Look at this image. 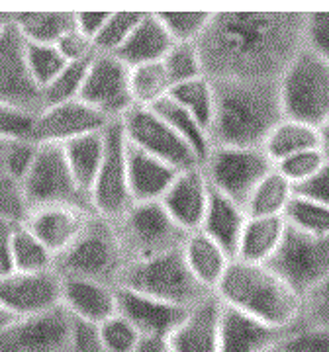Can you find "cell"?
<instances>
[{
	"instance_id": "cell-1",
	"label": "cell",
	"mask_w": 329,
	"mask_h": 352,
	"mask_svg": "<svg viewBox=\"0 0 329 352\" xmlns=\"http://www.w3.org/2000/svg\"><path fill=\"white\" fill-rule=\"evenodd\" d=\"M204 75L212 82H279L306 45V14L217 12L198 39Z\"/></svg>"
},
{
	"instance_id": "cell-2",
	"label": "cell",
	"mask_w": 329,
	"mask_h": 352,
	"mask_svg": "<svg viewBox=\"0 0 329 352\" xmlns=\"http://www.w3.org/2000/svg\"><path fill=\"white\" fill-rule=\"evenodd\" d=\"M212 122L214 147L263 149L273 129L284 120L279 82L220 80L214 82Z\"/></svg>"
},
{
	"instance_id": "cell-3",
	"label": "cell",
	"mask_w": 329,
	"mask_h": 352,
	"mask_svg": "<svg viewBox=\"0 0 329 352\" xmlns=\"http://www.w3.org/2000/svg\"><path fill=\"white\" fill-rule=\"evenodd\" d=\"M215 296L231 309L282 331L296 329L302 319V296L268 264L233 258Z\"/></svg>"
},
{
	"instance_id": "cell-4",
	"label": "cell",
	"mask_w": 329,
	"mask_h": 352,
	"mask_svg": "<svg viewBox=\"0 0 329 352\" xmlns=\"http://www.w3.org/2000/svg\"><path fill=\"white\" fill-rule=\"evenodd\" d=\"M127 258L114 221L92 215L78 239L55 261L61 278L92 280L118 288Z\"/></svg>"
},
{
	"instance_id": "cell-5",
	"label": "cell",
	"mask_w": 329,
	"mask_h": 352,
	"mask_svg": "<svg viewBox=\"0 0 329 352\" xmlns=\"http://www.w3.org/2000/svg\"><path fill=\"white\" fill-rule=\"evenodd\" d=\"M118 286L140 292L184 309H192L215 296L212 289L206 288L192 274L184 261L182 249L149 261L129 263Z\"/></svg>"
},
{
	"instance_id": "cell-6",
	"label": "cell",
	"mask_w": 329,
	"mask_h": 352,
	"mask_svg": "<svg viewBox=\"0 0 329 352\" xmlns=\"http://www.w3.org/2000/svg\"><path fill=\"white\" fill-rule=\"evenodd\" d=\"M284 118L321 129L329 122V63L302 47L279 80Z\"/></svg>"
},
{
	"instance_id": "cell-7",
	"label": "cell",
	"mask_w": 329,
	"mask_h": 352,
	"mask_svg": "<svg viewBox=\"0 0 329 352\" xmlns=\"http://www.w3.org/2000/svg\"><path fill=\"white\" fill-rule=\"evenodd\" d=\"M116 227L127 264L180 251L190 235L167 214L161 201H134Z\"/></svg>"
},
{
	"instance_id": "cell-8",
	"label": "cell",
	"mask_w": 329,
	"mask_h": 352,
	"mask_svg": "<svg viewBox=\"0 0 329 352\" xmlns=\"http://www.w3.org/2000/svg\"><path fill=\"white\" fill-rule=\"evenodd\" d=\"M28 212L47 206H75L92 210L89 194L78 186L59 145H39L36 163L22 180Z\"/></svg>"
},
{
	"instance_id": "cell-9",
	"label": "cell",
	"mask_w": 329,
	"mask_h": 352,
	"mask_svg": "<svg viewBox=\"0 0 329 352\" xmlns=\"http://www.w3.org/2000/svg\"><path fill=\"white\" fill-rule=\"evenodd\" d=\"M275 166L277 164L270 161L265 149L214 147L202 170L210 188L245 208L255 188L268 173L275 170Z\"/></svg>"
},
{
	"instance_id": "cell-10",
	"label": "cell",
	"mask_w": 329,
	"mask_h": 352,
	"mask_svg": "<svg viewBox=\"0 0 329 352\" xmlns=\"http://www.w3.org/2000/svg\"><path fill=\"white\" fill-rule=\"evenodd\" d=\"M104 139L106 149L100 170L90 188V206L94 214L116 223L134 204L127 176V139L120 120L106 126Z\"/></svg>"
},
{
	"instance_id": "cell-11",
	"label": "cell",
	"mask_w": 329,
	"mask_h": 352,
	"mask_svg": "<svg viewBox=\"0 0 329 352\" xmlns=\"http://www.w3.org/2000/svg\"><path fill=\"white\" fill-rule=\"evenodd\" d=\"M268 266L304 298L329 276V237L310 235L288 226L282 245Z\"/></svg>"
},
{
	"instance_id": "cell-12",
	"label": "cell",
	"mask_w": 329,
	"mask_h": 352,
	"mask_svg": "<svg viewBox=\"0 0 329 352\" xmlns=\"http://www.w3.org/2000/svg\"><path fill=\"white\" fill-rule=\"evenodd\" d=\"M120 122L127 141L134 147L161 159L163 163L177 168L178 173L202 168L198 157L182 141V138L151 108L136 106Z\"/></svg>"
},
{
	"instance_id": "cell-13",
	"label": "cell",
	"mask_w": 329,
	"mask_h": 352,
	"mask_svg": "<svg viewBox=\"0 0 329 352\" xmlns=\"http://www.w3.org/2000/svg\"><path fill=\"white\" fill-rule=\"evenodd\" d=\"M81 100L108 122L122 120L136 108L131 96V69L116 55L96 53L87 69Z\"/></svg>"
},
{
	"instance_id": "cell-14",
	"label": "cell",
	"mask_w": 329,
	"mask_h": 352,
	"mask_svg": "<svg viewBox=\"0 0 329 352\" xmlns=\"http://www.w3.org/2000/svg\"><path fill=\"white\" fill-rule=\"evenodd\" d=\"M76 323L63 307L39 315L18 317L0 331V352H69Z\"/></svg>"
},
{
	"instance_id": "cell-15",
	"label": "cell",
	"mask_w": 329,
	"mask_h": 352,
	"mask_svg": "<svg viewBox=\"0 0 329 352\" xmlns=\"http://www.w3.org/2000/svg\"><path fill=\"white\" fill-rule=\"evenodd\" d=\"M110 122L92 110L89 104L81 100L63 102L41 108L34 124L30 127L28 138L36 145H65L73 139L89 135L94 131H102Z\"/></svg>"
},
{
	"instance_id": "cell-16",
	"label": "cell",
	"mask_w": 329,
	"mask_h": 352,
	"mask_svg": "<svg viewBox=\"0 0 329 352\" xmlns=\"http://www.w3.org/2000/svg\"><path fill=\"white\" fill-rule=\"evenodd\" d=\"M0 104L32 113L43 108L41 90L25 65V41L12 20L0 34Z\"/></svg>"
},
{
	"instance_id": "cell-17",
	"label": "cell",
	"mask_w": 329,
	"mask_h": 352,
	"mask_svg": "<svg viewBox=\"0 0 329 352\" xmlns=\"http://www.w3.org/2000/svg\"><path fill=\"white\" fill-rule=\"evenodd\" d=\"M63 278L57 270L18 272L0 278V302L16 317L39 315L61 307Z\"/></svg>"
},
{
	"instance_id": "cell-18",
	"label": "cell",
	"mask_w": 329,
	"mask_h": 352,
	"mask_svg": "<svg viewBox=\"0 0 329 352\" xmlns=\"http://www.w3.org/2000/svg\"><path fill=\"white\" fill-rule=\"evenodd\" d=\"M116 296H118V314L126 317L138 329L141 337L169 339L190 311L122 286L116 288Z\"/></svg>"
},
{
	"instance_id": "cell-19",
	"label": "cell",
	"mask_w": 329,
	"mask_h": 352,
	"mask_svg": "<svg viewBox=\"0 0 329 352\" xmlns=\"http://www.w3.org/2000/svg\"><path fill=\"white\" fill-rule=\"evenodd\" d=\"M92 215L94 212L75 206H47L28 212L24 226L50 249L57 261L78 239Z\"/></svg>"
},
{
	"instance_id": "cell-20",
	"label": "cell",
	"mask_w": 329,
	"mask_h": 352,
	"mask_svg": "<svg viewBox=\"0 0 329 352\" xmlns=\"http://www.w3.org/2000/svg\"><path fill=\"white\" fill-rule=\"evenodd\" d=\"M210 192L212 188L202 168H190L178 173L171 188L164 192L161 204L187 233H196L202 227Z\"/></svg>"
},
{
	"instance_id": "cell-21",
	"label": "cell",
	"mask_w": 329,
	"mask_h": 352,
	"mask_svg": "<svg viewBox=\"0 0 329 352\" xmlns=\"http://www.w3.org/2000/svg\"><path fill=\"white\" fill-rule=\"evenodd\" d=\"M61 307L76 323L96 329L118 314L116 288L92 280L63 278Z\"/></svg>"
},
{
	"instance_id": "cell-22",
	"label": "cell",
	"mask_w": 329,
	"mask_h": 352,
	"mask_svg": "<svg viewBox=\"0 0 329 352\" xmlns=\"http://www.w3.org/2000/svg\"><path fill=\"white\" fill-rule=\"evenodd\" d=\"M288 333L222 303L220 352H268L277 349Z\"/></svg>"
},
{
	"instance_id": "cell-23",
	"label": "cell",
	"mask_w": 329,
	"mask_h": 352,
	"mask_svg": "<svg viewBox=\"0 0 329 352\" xmlns=\"http://www.w3.org/2000/svg\"><path fill=\"white\" fill-rule=\"evenodd\" d=\"M220 319L222 302L212 296L192 307L184 321L169 337L175 352H220Z\"/></svg>"
},
{
	"instance_id": "cell-24",
	"label": "cell",
	"mask_w": 329,
	"mask_h": 352,
	"mask_svg": "<svg viewBox=\"0 0 329 352\" xmlns=\"http://www.w3.org/2000/svg\"><path fill=\"white\" fill-rule=\"evenodd\" d=\"M127 139V138H126ZM178 170L127 141V176L134 201H161Z\"/></svg>"
},
{
	"instance_id": "cell-25",
	"label": "cell",
	"mask_w": 329,
	"mask_h": 352,
	"mask_svg": "<svg viewBox=\"0 0 329 352\" xmlns=\"http://www.w3.org/2000/svg\"><path fill=\"white\" fill-rule=\"evenodd\" d=\"M247 219H249V215L245 212V208L229 200L228 196L212 190L200 231L212 241H215L231 258H235Z\"/></svg>"
},
{
	"instance_id": "cell-26",
	"label": "cell",
	"mask_w": 329,
	"mask_h": 352,
	"mask_svg": "<svg viewBox=\"0 0 329 352\" xmlns=\"http://www.w3.org/2000/svg\"><path fill=\"white\" fill-rule=\"evenodd\" d=\"M175 45L173 38L164 30L163 22L157 14H143L140 24L131 32L124 47L116 53L118 59L134 69L140 65L161 63L169 50Z\"/></svg>"
},
{
	"instance_id": "cell-27",
	"label": "cell",
	"mask_w": 329,
	"mask_h": 352,
	"mask_svg": "<svg viewBox=\"0 0 329 352\" xmlns=\"http://www.w3.org/2000/svg\"><path fill=\"white\" fill-rule=\"evenodd\" d=\"M288 221L284 215L279 217H249L243 229L240 251L235 258L247 263L268 264L277 254L286 235Z\"/></svg>"
},
{
	"instance_id": "cell-28",
	"label": "cell",
	"mask_w": 329,
	"mask_h": 352,
	"mask_svg": "<svg viewBox=\"0 0 329 352\" xmlns=\"http://www.w3.org/2000/svg\"><path fill=\"white\" fill-rule=\"evenodd\" d=\"M182 254H184V261L192 270V274L214 294L217 284L226 274L228 266L233 261L228 252L208 235H204L202 231L190 233L184 247H182Z\"/></svg>"
},
{
	"instance_id": "cell-29",
	"label": "cell",
	"mask_w": 329,
	"mask_h": 352,
	"mask_svg": "<svg viewBox=\"0 0 329 352\" xmlns=\"http://www.w3.org/2000/svg\"><path fill=\"white\" fill-rule=\"evenodd\" d=\"M104 129L89 133V135H83L78 139H73V141L61 145L65 161L69 164V168H71L75 180L78 182V186L89 194V198L90 188H92V184L96 180L102 159H104V149H106Z\"/></svg>"
},
{
	"instance_id": "cell-30",
	"label": "cell",
	"mask_w": 329,
	"mask_h": 352,
	"mask_svg": "<svg viewBox=\"0 0 329 352\" xmlns=\"http://www.w3.org/2000/svg\"><path fill=\"white\" fill-rule=\"evenodd\" d=\"M151 110L159 113L164 122L177 131L178 135L182 138V141L189 145L192 153L198 157L200 164L204 166L206 159L210 157V153L214 149L210 131L189 110H184L178 102L173 100L171 96H164L163 100L157 102Z\"/></svg>"
},
{
	"instance_id": "cell-31",
	"label": "cell",
	"mask_w": 329,
	"mask_h": 352,
	"mask_svg": "<svg viewBox=\"0 0 329 352\" xmlns=\"http://www.w3.org/2000/svg\"><path fill=\"white\" fill-rule=\"evenodd\" d=\"M12 24L25 43L57 45L59 39L75 28V12L12 14Z\"/></svg>"
},
{
	"instance_id": "cell-32",
	"label": "cell",
	"mask_w": 329,
	"mask_h": 352,
	"mask_svg": "<svg viewBox=\"0 0 329 352\" xmlns=\"http://www.w3.org/2000/svg\"><path fill=\"white\" fill-rule=\"evenodd\" d=\"M316 147H321L319 129L284 118L279 126L273 129L263 149L270 157V161L277 164L292 155L304 153L308 149H316Z\"/></svg>"
},
{
	"instance_id": "cell-33",
	"label": "cell",
	"mask_w": 329,
	"mask_h": 352,
	"mask_svg": "<svg viewBox=\"0 0 329 352\" xmlns=\"http://www.w3.org/2000/svg\"><path fill=\"white\" fill-rule=\"evenodd\" d=\"M296 196V188L288 178L280 175L275 166L273 173L261 180V184L255 188L251 198L245 206V212L249 217H286V210Z\"/></svg>"
},
{
	"instance_id": "cell-34",
	"label": "cell",
	"mask_w": 329,
	"mask_h": 352,
	"mask_svg": "<svg viewBox=\"0 0 329 352\" xmlns=\"http://www.w3.org/2000/svg\"><path fill=\"white\" fill-rule=\"evenodd\" d=\"M12 254L14 270H18V272H45V270H55V256L24 226V221L14 226Z\"/></svg>"
},
{
	"instance_id": "cell-35",
	"label": "cell",
	"mask_w": 329,
	"mask_h": 352,
	"mask_svg": "<svg viewBox=\"0 0 329 352\" xmlns=\"http://www.w3.org/2000/svg\"><path fill=\"white\" fill-rule=\"evenodd\" d=\"M169 96L175 102H178L184 110H189L208 131L212 129L215 110V92L214 82L206 76L189 80L184 85L175 87Z\"/></svg>"
},
{
	"instance_id": "cell-36",
	"label": "cell",
	"mask_w": 329,
	"mask_h": 352,
	"mask_svg": "<svg viewBox=\"0 0 329 352\" xmlns=\"http://www.w3.org/2000/svg\"><path fill=\"white\" fill-rule=\"evenodd\" d=\"M171 85L163 63L140 65L131 69V96L138 108H153L169 96Z\"/></svg>"
},
{
	"instance_id": "cell-37",
	"label": "cell",
	"mask_w": 329,
	"mask_h": 352,
	"mask_svg": "<svg viewBox=\"0 0 329 352\" xmlns=\"http://www.w3.org/2000/svg\"><path fill=\"white\" fill-rule=\"evenodd\" d=\"M164 73L169 78L171 90L178 85H184L189 80L200 78L204 75V65L200 51L196 43H175L161 61Z\"/></svg>"
},
{
	"instance_id": "cell-38",
	"label": "cell",
	"mask_w": 329,
	"mask_h": 352,
	"mask_svg": "<svg viewBox=\"0 0 329 352\" xmlns=\"http://www.w3.org/2000/svg\"><path fill=\"white\" fill-rule=\"evenodd\" d=\"M25 65L34 82L39 90H43L69 63L61 51L57 50V45L25 43Z\"/></svg>"
},
{
	"instance_id": "cell-39",
	"label": "cell",
	"mask_w": 329,
	"mask_h": 352,
	"mask_svg": "<svg viewBox=\"0 0 329 352\" xmlns=\"http://www.w3.org/2000/svg\"><path fill=\"white\" fill-rule=\"evenodd\" d=\"M286 221L288 226L310 235L329 237V206L302 198L298 194L286 210Z\"/></svg>"
},
{
	"instance_id": "cell-40",
	"label": "cell",
	"mask_w": 329,
	"mask_h": 352,
	"mask_svg": "<svg viewBox=\"0 0 329 352\" xmlns=\"http://www.w3.org/2000/svg\"><path fill=\"white\" fill-rule=\"evenodd\" d=\"M89 63L90 61L67 65L63 71L55 76L47 87L41 90L43 108L45 106H53V104L78 100L81 98V92H83V87H85Z\"/></svg>"
},
{
	"instance_id": "cell-41",
	"label": "cell",
	"mask_w": 329,
	"mask_h": 352,
	"mask_svg": "<svg viewBox=\"0 0 329 352\" xmlns=\"http://www.w3.org/2000/svg\"><path fill=\"white\" fill-rule=\"evenodd\" d=\"M141 16H143L141 12L110 14L106 24L102 25V30L98 32V36L92 41L96 53L116 55L124 47V43L131 36V32L136 30V25L140 24Z\"/></svg>"
},
{
	"instance_id": "cell-42",
	"label": "cell",
	"mask_w": 329,
	"mask_h": 352,
	"mask_svg": "<svg viewBox=\"0 0 329 352\" xmlns=\"http://www.w3.org/2000/svg\"><path fill=\"white\" fill-rule=\"evenodd\" d=\"M94 335L104 352H134L141 340L138 329L120 314L94 329Z\"/></svg>"
},
{
	"instance_id": "cell-43",
	"label": "cell",
	"mask_w": 329,
	"mask_h": 352,
	"mask_svg": "<svg viewBox=\"0 0 329 352\" xmlns=\"http://www.w3.org/2000/svg\"><path fill=\"white\" fill-rule=\"evenodd\" d=\"M157 16L175 43H198L212 20L210 12H161Z\"/></svg>"
},
{
	"instance_id": "cell-44",
	"label": "cell",
	"mask_w": 329,
	"mask_h": 352,
	"mask_svg": "<svg viewBox=\"0 0 329 352\" xmlns=\"http://www.w3.org/2000/svg\"><path fill=\"white\" fill-rule=\"evenodd\" d=\"M328 161L329 157L326 155V151L321 147H316V149H308V151L292 155L288 159L280 161L277 163V170L284 178H288L296 188V186L304 184L306 180H310Z\"/></svg>"
},
{
	"instance_id": "cell-45",
	"label": "cell",
	"mask_w": 329,
	"mask_h": 352,
	"mask_svg": "<svg viewBox=\"0 0 329 352\" xmlns=\"http://www.w3.org/2000/svg\"><path fill=\"white\" fill-rule=\"evenodd\" d=\"M25 215H28V204L22 192V184L16 182L0 166V221L22 223Z\"/></svg>"
},
{
	"instance_id": "cell-46",
	"label": "cell",
	"mask_w": 329,
	"mask_h": 352,
	"mask_svg": "<svg viewBox=\"0 0 329 352\" xmlns=\"http://www.w3.org/2000/svg\"><path fill=\"white\" fill-rule=\"evenodd\" d=\"M39 145L32 143L30 139H14L8 143L4 157L0 161V166L12 176L16 182L22 184L28 173L32 170V166L36 163V157H38Z\"/></svg>"
},
{
	"instance_id": "cell-47",
	"label": "cell",
	"mask_w": 329,
	"mask_h": 352,
	"mask_svg": "<svg viewBox=\"0 0 329 352\" xmlns=\"http://www.w3.org/2000/svg\"><path fill=\"white\" fill-rule=\"evenodd\" d=\"M282 352H329V329L298 325L280 342Z\"/></svg>"
},
{
	"instance_id": "cell-48",
	"label": "cell",
	"mask_w": 329,
	"mask_h": 352,
	"mask_svg": "<svg viewBox=\"0 0 329 352\" xmlns=\"http://www.w3.org/2000/svg\"><path fill=\"white\" fill-rule=\"evenodd\" d=\"M300 325L329 329V276L321 280L302 298Z\"/></svg>"
},
{
	"instance_id": "cell-49",
	"label": "cell",
	"mask_w": 329,
	"mask_h": 352,
	"mask_svg": "<svg viewBox=\"0 0 329 352\" xmlns=\"http://www.w3.org/2000/svg\"><path fill=\"white\" fill-rule=\"evenodd\" d=\"M34 118H36V113L0 104V141L28 138L30 127L34 124Z\"/></svg>"
},
{
	"instance_id": "cell-50",
	"label": "cell",
	"mask_w": 329,
	"mask_h": 352,
	"mask_svg": "<svg viewBox=\"0 0 329 352\" xmlns=\"http://www.w3.org/2000/svg\"><path fill=\"white\" fill-rule=\"evenodd\" d=\"M306 47L329 63V12L306 14Z\"/></svg>"
},
{
	"instance_id": "cell-51",
	"label": "cell",
	"mask_w": 329,
	"mask_h": 352,
	"mask_svg": "<svg viewBox=\"0 0 329 352\" xmlns=\"http://www.w3.org/2000/svg\"><path fill=\"white\" fill-rule=\"evenodd\" d=\"M57 50L61 51L67 63H85L96 55L94 43L87 36H83L76 28H73L69 34H65L63 38L59 39Z\"/></svg>"
},
{
	"instance_id": "cell-52",
	"label": "cell",
	"mask_w": 329,
	"mask_h": 352,
	"mask_svg": "<svg viewBox=\"0 0 329 352\" xmlns=\"http://www.w3.org/2000/svg\"><path fill=\"white\" fill-rule=\"evenodd\" d=\"M296 194L317 204L329 206V161L310 180L296 186Z\"/></svg>"
},
{
	"instance_id": "cell-53",
	"label": "cell",
	"mask_w": 329,
	"mask_h": 352,
	"mask_svg": "<svg viewBox=\"0 0 329 352\" xmlns=\"http://www.w3.org/2000/svg\"><path fill=\"white\" fill-rule=\"evenodd\" d=\"M16 223L0 221V278L8 276L14 272L12 254V233Z\"/></svg>"
},
{
	"instance_id": "cell-54",
	"label": "cell",
	"mask_w": 329,
	"mask_h": 352,
	"mask_svg": "<svg viewBox=\"0 0 329 352\" xmlns=\"http://www.w3.org/2000/svg\"><path fill=\"white\" fill-rule=\"evenodd\" d=\"M108 16L110 12H75V28L90 41H94L102 25L106 24Z\"/></svg>"
},
{
	"instance_id": "cell-55",
	"label": "cell",
	"mask_w": 329,
	"mask_h": 352,
	"mask_svg": "<svg viewBox=\"0 0 329 352\" xmlns=\"http://www.w3.org/2000/svg\"><path fill=\"white\" fill-rule=\"evenodd\" d=\"M71 352H104L98 344V340H96L94 329L89 327V325H83V323H76L75 340H73Z\"/></svg>"
},
{
	"instance_id": "cell-56",
	"label": "cell",
	"mask_w": 329,
	"mask_h": 352,
	"mask_svg": "<svg viewBox=\"0 0 329 352\" xmlns=\"http://www.w3.org/2000/svg\"><path fill=\"white\" fill-rule=\"evenodd\" d=\"M134 352H175L171 340L164 337H141L140 344Z\"/></svg>"
},
{
	"instance_id": "cell-57",
	"label": "cell",
	"mask_w": 329,
	"mask_h": 352,
	"mask_svg": "<svg viewBox=\"0 0 329 352\" xmlns=\"http://www.w3.org/2000/svg\"><path fill=\"white\" fill-rule=\"evenodd\" d=\"M16 319H18V317H16L4 303L0 302V331H4L8 325H12Z\"/></svg>"
},
{
	"instance_id": "cell-58",
	"label": "cell",
	"mask_w": 329,
	"mask_h": 352,
	"mask_svg": "<svg viewBox=\"0 0 329 352\" xmlns=\"http://www.w3.org/2000/svg\"><path fill=\"white\" fill-rule=\"evenodd\" d=\"M319 135H321V149H323L326 155L329 157V122L319 129Z\"/></svg>"
},
{
	"instance_id": "cell-59",
	"label": "cell",
	"mask_w": 329,
	"mask_h": 352,
	"mask_svg": "<svg viewBox=\"0 0 329 352\" xmlns=\"http://www.w3.org/2000/svg\"><path fill=\"white\" fill-rule=\"evenodd\" d=\"M10 20H12V14H0V34L8 28Z\"/></svg>"
},
{
	"instance_id": "cell-60",
	"label": "cell",
	"mask_w": 329,
	"mask_h": 352,
	"mask_svg": "<svg viewBox=\"0 0 329 352\" xmlns=\"http://www.w3.org/2000/svg\"><path fill=\"white\" fill-rule=\"evenodd\" d=\"M8 143H10V141H0V161H2V157H4V151H6Z\"/></svg>"
},
{
	"instance_id": "cell-61",
	"label": "cell",
	"mask_w": 329,
	"mask_h": 352,
	"mask_svg": "<svg viewBox=\"0 0 329 352\" xmlns=\"http://www.w3.org/2000/svg\"><path fill=\"white\" fill-rule=\"evenodd\" d=\"M268 352H282V349H280V344H279L277 349H273V351H268Z\"/></svg>"
},
{
	"instance_id": "cell-62",
	"label": "cell",
	"mask_w": 329,
	"mask_h": 352,
	"mask_svg": "<svg viewBox=\"0 0 329 352\" xmlns=\"http://www.w3.org/2000/svg\"><path fill=\"white\" fill-rule=\"evenodd\" d=\"M69 352H71V351H69Z\"/></svg>"
}]
</instances>
